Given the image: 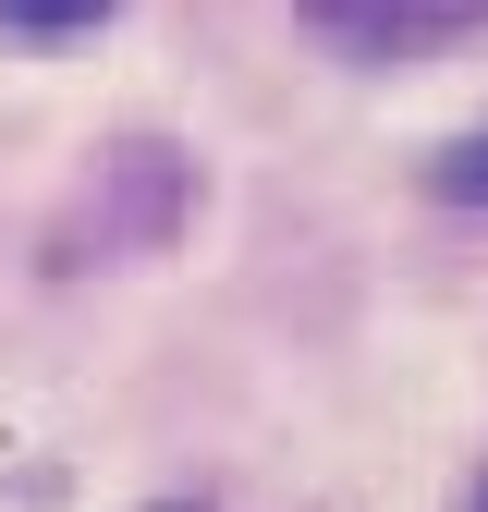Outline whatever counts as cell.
Returning <instances> with one entry per match:
<instances>
[{
    "label": "cell",
    "mask_w": 488,
    "mask_h": 512,
    "mask_svg": "<svg viewBox=\"0 0 488 512\" xmlns=\"http://www.w3.org/2000/svg\"><path fill=\"white\" fill-rule=\"evenodd\" d=\"M318 37L366 49V61H391V49H440V37H476L488 25V0H293Z\"/></svg>",
    "instance_id": "obj_1"
},
{
    "label": "cell",
    "mask_w": 488,
    "mask_h": 512,
    "mask_svg": "<svg viewBox=\"0 0 488 512\" xmlns=\"http://www.w3.org/2000/svg\"><path fill=\"white\" fill-rule=\"evenodd\" d=\"M122 0H0V25L13 37H86V25H110Z\"/></svg>",
    "instance_id": "obj_2"
},
{
    "label": "cell",
    "mask_w": 488,
    "mask_h": 512,
    "mask_svg": "<svg viewBox=\"0 0 488 512\" xmlns=\"http://www.w3.org/2000/svg\"><path fill=\"white\" fill-rule=\"evenodd\" d=\"M427 196H440V208H488V135H464V147L427 159Z\"/></svg>",
    "instance_id": "obj_3"
},
{
    "label": "cell",
    "mask_w": 488,
    "mask_h": 512,
    "mask_svg": "<svg viewBox=\"0 0 488 512\" xmlns=\"http://www.w3.org/2000/svg\"><path fill=\"white\" fill-rule=\"evenodd\" d=\"M147 512H208V500H147Z\"/></svg>",
    "instance_id": "obj_4"
},
{
    "label": "cell",
    "mask_w": 488,
    "mask_h": 512,
    "mask_svg": "<svg viewBox=\"0 0 488 512\" xmlns=\"http://www.w3.org/2000/svg\"><path fill=\"white\" fill-rule=\"evenodd\" d=\"M464 512H488V476H476V488H464Z\"/></svg>",
    "instance_id": "obj_5"
}]
</instances>
